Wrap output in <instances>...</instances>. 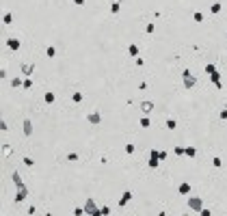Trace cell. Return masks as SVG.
Segmentation results:
<instances>
[{
	"mask_svg": "<svg viewBox=\"0 0 227 216\" xmlns=\"http://www.w3.org/2000/svg\"><path fill=\"white\" fill-rule=\"evenodd\" d=\"M188 208L193 212H201L203 210V199L197 195H188Z\"/></svg>",
	"mask_w": 227,
	"mask_h": 216,
	"instance_id": "obj_1",
	"label": "cell"
},
{
	"mask_svg": "<svg viewBox=\"0 0 227 216\" xmlns=\"http://www.w3.org/2000/svg\"><path fill=\"white\" fill-rule=\"evenodd\" d=\"M182 80H184V87H186V89H193V87L197 84V78L193 76V71H190V69H184V71H182Z\"/></svg>",
	"mask_w": 227,
	"mask_h": 216,
	"instance_id": "obj_2",
	"label": "cell"
},
{
	"mask_svg": "<svg viewBox=\"0 0 227 216\" xmlns=\"http://www.w3.org/2000/svg\"><path fill=\"white\" fill-rule=\"evenodd\" d=\"M82 208H85V214H87V216H93V214H97V212H99V208L95 205V201L91 199V197L85 201V205H82Z\"/></svg>",
	"mask_w": 227,
	"mask_h": 216,
	"instance_id": "obj_3",
	"label": "cell"
},
{
	"mask_svg": "<svg viewBox=\"0 0 227 216\" xmlns=\"http://www.w3.org/2000/svg\"><path fill=\"white\" fill-rule=\"evenodd\" d=\"M26 197H28V188H26V184H24V186L17 188V192H15V197H13V201H15V203H22V201H26Z\"/></svg>",
	"mask_w": 227,
	"mask_h": 216,
	"instance_id": "obj_4",
	"label": "cell"
},
{
	"mask_svg": "<svg viewBox=\"0 0 227 216\" xmlns=\"http://www.w3.org/2000/svg\"><path fill=\"white\" fill-rule=\"evenodd\" d=\"M87 121L91 125H99V123H102V112H99V110H91L87 115Z\"/></svg>",
	"mask_w": 227,
	"mask_h": 216,
	"instance_id": "obj_5",
	"label": "cell"
},
{
	"mask_svg": "<svg viewBox=\"0 0 227 216\" xmlns=\"http://www.w3.org/2000/svg\"><path fill=\"white\" fill-rule=\"evenodd\" d=\"M20 74L26 76V78H30L35 74V65H33V63H22V65H20Z\"/></svg>",
	"mask_w": 227,
	"mask_h": 216,
	"instance_id": "obj_6",
	"label": "cell"
},
{
	"mask_svg": "<svg viewBox=\"0 0 227 216\" xmlns=\"http://www.w3.org/2000/svg\"><path fill=\"white\" fill-rule=\"evenodd\" d=\"M22 132H24V136H33L35 128H33V121L30 119H24L22 121Z\"/></svg>",
	"mask_w": 227,
	"mask_h": 216,
	"instance_id": "obj_7",
	"label": "cell"
},
{
	"mask_svg": "<svg viewBox=\"0 0 227 216\" xmlns=\"http://www.w3.org/2000/svg\"><path fill=\"white\" fill-rule=\"evenodd\" d=\"M7 48L13 50V52H17V50L22 48V41L20 39H7Z\"/></svg>",
	"mask_w": 227,
	"mask_h": 216,
	"instance_id": "obj_8",
	"label": "cell"
},
{
	"mask_svg": "<svg viewBox=\"0 0 227 216\" xmlns=\"http://www.w3.org/2000/svg\"><path fill=\"white\" fill-rule=\"evenodd\" d=\"M177 192H180V195H190V192H193V186H190L188 182H182V184L177 186Z\"/></svg>",
	"mask_w": 227,
	"mask_h": 216,
	"instance_id": "obj_9",
	"label": "cell"
},
{
	"mask_svg": "<svg viewBox=\"0 0 227 216\" xmlns=\"http://www.w3.org/2000/svg\"><path fill=\"white\" fill-rule=\"evenodd\" d=\"M130 199H132V192H130V190H125V192L119 197V208H125V205L130 203Z\"/></svg>",
	"mask_w": 227,
	"mask_h": 216,
	"instance_id": "obj_10",
	"label": "cell"
},
{
	"mask_svg": "<svg viewBox=\"0 0 227 216\" xmlns=\"http://www.w3.org/2000/svg\"><path fill=\"white\" fill-rule=\"evenodd\" d=\"M154 102H149V100H145V102H141V112H145V115H149L151 110H154Z\"/></svg>",
	"mask_w": 227,
	"mask_h": 216,
	"instance_id": "obj_11",
	"label": "cell"
},
{
	"mask_svg": "<svg viewBox=\"0 0 227 216\" xmlns=\"http://www.w3.org/2000/svg\"><path fill=\"white\" fill-rule=\"evenodd\" d=\"M210 82H212L216 89H223V84H221V74H219V71H214V74H210Z\"/></svg>",
	"mask_w": 227,
	"mask_h": 216,
	"instance_id": "obj_12",
	"label": "cell"
},
{
	"mask_svg": "<svg viewBox=\"0 0 227 216\" xmlns=\"http://www.w3.org/2000/svg\"><path fill=\"white\" fill-rule=\"evenodd\" d=\"M119 11H121V0H113V2H111V13L117 15Z\"/></svg>",
	"mask_w": 227,
	"mask_h": 216,
	"instance_id": "obj_13",
	"label": "cell"
},
{
	"mask_svg": "<svg viewBox=\"0 0 227 216\" xmlns=\"http://www.w3.org/2000/svg\"><path fill=\"white\" fill-rule=\"evenodd\" d=\"M128 54H130V56H139V54H141V50H139V46H136V43H130V46H128Z\"/></svg>",
	"mask_w": 227,
	"mask_h": 216,
	"instance_id": "obj_14",
	"label": "cell"
},
{
	"mask_svg": "<svg viewBox=\"0 0 227 216\" xmlns=\"http://www.w3.org/2000/svg\"><path fill=\"white\" fill-rule=\"evenodd\" d=\"M11 179H13V184L20 188V186H24V182H22V175L17 173V171H13V175H11Z\"/></svg>",
	"mask_w": 227,
	"mask_h": 216,
	"instance_id": "obj_15",
	"label": "cell"
},
{
	"mask_svg": "<svg viewBox=\"0 0 227 216\" xmlns=\"http://www.w3.org/2000/svg\"><path fill=\"white\" fill-rule=\"evenodd\" d=\"M165 125H167V130H171V132H173V130L177 128V119H173V117H169Z\"/></svg>",
	"mask_w": 227,
	"mask_h": 216,
	"instance_id": "obj_16",
	"label": "cell"
},
{
	"mask_svg": "<svg viewBox=\"0 0 227 216\" xmlns=\"http://www.w3.org/2000/svg\"><path fill=\"white\" fill-rule=\"evenodd\" d=\"M184 156H186V158H195V156H197V149H195L193 145H190V147H184Z\"/></svg>",
	"mask_w": 227,
	"mask_h": 216,
	"instance_id": "obj_17",
	"label": "cell"
},
{
	"mask_svg": "<svg viewBox=\"0 0 227 216\" xmlns=\"http://www.w3.org/2000/svg\"><path fill=\"white\" fill-rule=\"evenodd\" d=\"M22 84H24V80H22V76H15V78L11 80V87H13V89H20Z\"/></svg>",
	"mask_w": 227,
	"mask_h": 216,
	"instance_id": "obj_18",
	"label": "cell"
},
{
	"mask_svg": "<svg viewBox=\"0 0 227 216\" xmlns=\"http://www.w3.org/2000/svg\"><path fill=\"white\" fill-rule=\"evenodd\" d=\"M43 102H45V104H54V93H52V91H45V93H43Z\"/></svg>",
	"mask_w": 227,
	"mask_h": 216,
	"instance_id": "obj_19",
	"label": "cell"
},
{
	"mask_svg": "<svg viewBox=\"0 0 227 216\" xmlns=\"http://www.w3.org/2000/svg\"><path fill=\"white\" fill-rule=\"evenodd\" d=\"M221 9H223V4H221V2H212V4H210V13H214V15H216V13H221Z\"/></svg>",
	"mask_w": 227,
	"mask_h": 216,
	"instance_id": "obj_20",
	"label": "cell"
},
{
	"mask_svg": "<svg viewBox=\"0 0 227 216\" xmlns=\"http://www.w3.org/2000/svg\"><path fill=\"white\" fill-rule=\"evenodd\" d=\"M45 56H48V58H54V56H56V48H54V46H48V48H45Z\"/></svg>",
	"mask_w": 227,
	"mask_h": 216,
	"instance_id": "obj_21",
	"label": "cell"
},
{
	"mask_svg": "<svg viewBox=\"0 0 227 216\" xmlns=\"http://www.w3.org/2000/svg\"><path fill=\"white\" fill-rule=\"evenodd\" d=\"M71 102H74V104H80V102H82V93H80V91H74V93H71Z\"/></svg>",
	"mask_w": 227,
	"mask_h": 216,
	"instance_id": "obj_22",
	"label": "cell"
},
{
	"mask_svg": "<svg viewBox=\"0 0 227 216\" xmlns=\"http://www.w3.org/2000/svg\"><path fill=\"white\" fill-rule=\"evenodd\" d=\"M2 24H7V26H9V24H13V15L9 13V11H7V13L2 15Z\"/></svg>",
	"mask_w": 227,
	"mask_h": 216,
	"instance_id": "obj_23",
	"label": "cell"
},
{
	"mask_svg": "<svg viewBox=\"0 0 227 216\" xmlns=\"http://www.w3.org/2000/svg\"><path fill=\"white\" fill-rule=\"evenodd\" d=\"M134 151H136V147H134V143H125V154H128V156H132V154H134Z\"/></svg>",
	"mask_w": 227,
	"mask_h": 216,
	"instance_id": "obj_24",
	"label": "cell"
},
{
	"mask_svg": "<svg viewBox=\"0 0 227 216\" xmlns=\"http://www.w3.org/2000/svg\"><path fill=\"white\" fill-rule=\"evenodd\" d=\"M141 128H151V121H149V117H141Z\"/></svg>",
	"mask_w": 227,
	"mask_h": 216,
	"instance_id": "obj_25",
	"label": "cell"
},
{
	"mask_svg": "<svg viewBox=\"0 0 227 216\" xmlns=\"http://www.w3.org/2000/svg\"><path fill=\"white\" fill-rule=\"evenodd\" d=\"M154 30H156V24H154V22H147V26H145V33H147V35H151Z\"/></svg>",
	"mask_w": 227,
	"mask_h": 216,
	"instance_id": "obj_26",
	"label": "cell"
},
{
	"mask_svg": "<svg viewBox=\"0 0 227 216\" xmlns=\"http://www.w3.org/2000/svg\"><path fill=\"white\" fill-rule=\"evenodd\" d=\"M212 166H214V169H221V166H223V160H221L219 156H216V158H212Z\"/></svg>",
	"mask_w": 227,
	"mask_h": 216,
	"instance_id": "obj_27",
	"label": "cell"
},
{
	"mask_svg": "<svg viewBox=\"0 0 227 216\" xmlns=\"http://www.w3.org/2000/svg\"><path fill=\"white\" fill-rule=\"evenodd\" d=\"M214 71H216V65H212V63H208V65H205V74L210 76V74H214Z\"/></svg>",
	"mask_w": 227,
	"mask_h": 216,
	"instance_id": "obj_28",
	"label": "cell"
},
{
	"mask_svg": "<svg viewBox=\"0 0 227 216\" xmlns=\"http://www.w3.org/2000/svg\"><path fill=\"white\" fill-rule=\"evenodd\" d=\"M193 20H195V22H203V13L195 11V13H193Z\"/></svg>",
	"mask_w": 227,
	"mask_h": 216,
	"instance_id": "obj_29",
	"label": "cell"
},
{
	"mask_svg": "<svg viewBox=\"0 0 227 216\" xmlns=\"http://www.w3.org/2000/svg\"><path fill=\"white\" fill-rule=\"evenodd\" d=\"M158 162H160V160H154V158H149L147 166H149V169H158Z\"/></svg>",
	"mask_w": 227,
	"mask_h": 216,
	"instance_id": "obj_30",
	"label": "cell"
},
{
	"mask_svg": "<svg viewBox=\"0 0 227 216\" xmlns=\"http://www.w3.org/2000/svg\"><path fill=\"white\" fill-rule=\"evenodd\" d=\"M67 160H69V162H76V160H78V154H76V151H69V154H67Z\"/></svg>",
	"mask_w": 227,
	"mask_h": 216,
	"instance_id": "obj_31",
	"label": "cell"
},
{
	"mask_svg": "<svg viewBox=\"0 0 227 216\" xmlns=\"http://www.w3.org/2000/svg\"><path fill=\"white\" fill-rule=\"evenodd\" d=\"M33 87V80L30 78H24V84H22V89H30Z\"/></svg>",
	"mask_w": 227,
	"mask_h": 216,
	"instance_id": "obj_32",
	"label": "cell"
},
{
	"mask_svg": "<svg viewBox=\"0 0 227 216\" xmlns=\"http://www.w3.org/2000/svg\"><path fill=\"white\" fill-rule=\"evenodd\" d=\"M2 151H4V156H11V145H7V143H4V145H2Z\"/></svg>",
	"mask_w": 227,
	"mask_h": 216,
	"instance_id": "obj_33",
	"label": "cell"
},
{
	"mask_svg": "<svg viewBox=\"0 0 227 216\" xmlns=\"http://www.w3.org/2000/svg\"><path fill=\"white\" fill-rule=\"evenodd\" d=\"M99 212H102V216H108V214H111L113 210L108 208V205H104V208H99Z\"/></svg>",
	"mask_w": 227,
	"mask_h": 216,
	"instance_id": "obj_34",
	"label": "cell"
},
{
	"mask_svg": "<svg viewBox=\"0 0 227 216\" xmlns=\"http://www.w3.org/2000/svg\"><path fill=\"white\" fill-rule=\"evenodd\" d=\"M74 216H82L85 214V208H74V212H71Z\"/></svg>",
	"mask_w": 227,
	"mask_h": 216,
	"instance_id": "obj_35",
	"label": "cell"
},
{
	"mask_svg": "<svg viewBox=\"0 0 227 216\" xmlns=\"http://www.w3.org/2000/svg\"><path fill=\"white\" fill-rule=\"evenodd\" d=\"M24 164H26V166H35V160L26 156V158H24Z\"/></svg>",
	"mask_w": 227,
	"mask_h": 216,
	"instance_id": "obj_36",
	"label": "cell"
},
{
	"mask_svg": "<svg viewBox=\"0 0 227 216\" xmlns=\"http://www.w3.org/2000/svg\"><path fill=\"white\" fill-rule=\"evenodd\" d=\"M175 156H184V147L182 145H175Z\"/></svg>",
	"mask_w": 227,
	"mask_h": 216,
	"instance_id": "obj_37",
	"label": "cell"
},
{
	"mask_svg": "<svg viewBox=\"0 0 227 216\" xmlns=\"http://www.w3.org/2000/svg\"><path fill=\"white\" fill-rule=\"evenodd\" d=\"M26 214H28V216H35V214H37V208H35V205H30V208L26 210Z\"/></svg>",
	"mask_w": 227,
	"mask_h": 216,
	"instance_id": "obj_38",
	"label": "cell"
},
{
	"mask_svg": "<svg viewBox=\"0 0 227 216\" xmlns=\"http://www.w3.org/2000/svg\"><path fill=\"white\" fill-rule=\"evenodd\" d=\"M9 76V71H7V67H2V69H0V80H4Z\"/></svg>",
	"mask_w": 227,
	"mask_h": 216,
	"instance_id": "obj_39",
	"label": "cell"
},
{
	"mask_svg": "<svg viewBox=\"0 0 227 216\" xmlns=\"http://www.w3.org/2000/svg\"><path fill=\"white\" fill-rule=\"evenodd\" d=\"M0 130H2V132H7V130H9V123H7L4 119H2V121H0Z\"/></svg>",
	"mask_w": 227,
	"mask_h": 216,
	"instance_id": "obj_40",
	"label": "cell"
},
{
	"mask_svg": "<svg viewBox=\"0 0 227 216\" xmlns=\"http://www.w3.org/2000/svg\"><path fill=\"white\" fill-rule=\"evenodd\" d=\"M165 158H167V151L160 149V151H158V160H165Z\"/></svg>",
	"mask_w": 227,
	"mask_h": 216,
	"instance_id": "obj_41",
	"label": "cell"
},
{
	"mask_svg": "<svg viewBox=\"0 0 227 216\" xmlns=\"http://www.w3.org/2000/svg\"><path fill=\"white\" fill-rule=\"evenodd\" d=\"M134 61H136V65H139V67H143V65H145V58H141V56H136Z\"/></svg>",
	"mask_w": 227,
	"mask_h": 216,
	"instance_id": "obj_42",
	"label": "cell"
},
{
	"mask_svg": "<svg viewBox=\"0 0 227 216\" xmlns=\"http://www.w3.org/2000/svg\"><path fill=\"white\" fill-rule=\"evenodd\" d=\"M199 216H212V212H210V210H205V208H203L201 212H199Z\"/></svg>",
	"mask_w": 227,
	"mask_h": 216,
	"instance_id": "obj_43",
	"label": "cell"
},
{
	"mask_svg": "<svg viewBox=\"0 0 227 216\" xmlns=\"http://www.w3.org/2000/svg\"><path fill=\"white\" fill-rule=\"evenodd\" d=\"M149 158H154V160H158V151H156V149H151V151H149Z\"/></svg>",
	"mask_w": 227,
	"mask_h": 216,
	"instance_id": "obj_44",
	"label": "cell"
},
{
	"mask_svg": "<svg viewBox=\"0 0 227 216\" xmlns=\"http://www.w3.org/2000/svg\"><path fill=\"white\" fill-rule=\"evenodd\" d=\"M219 117H221V119H227V110H225V108H223V110L219 112Z\"/></svg>",
	"mask_w": 227,
	"mask_h": 216,
	"instance_id": "obj_45",
	"label": "cell"
},
{
	"mask_svg": "<svg viewBox=\"0 0 227 216\" xmlns=\"http://www.w3.org/2000/svg\"><path fill=\"white\" fill-rule=\"evenodd\" d=\"M74 4H78V7H82V4H85V0H74Z\"/></svg>",
	"mask_w": 227,
	"mask_h": 216,
	"instance_id": "obj_46",
	"label": "cell"
},
{
	"mask_svg": "<svg viewBox=\"0 0 227 216\" xmlns=\"http://www.w3.org/2000/svg\"><path fill=\"white\" fill-rule=\"evenodd\" d=\"M158 216H167V212H158Z\"/></svg>",
	"mask_w": 227,
	"mask_h": 216,
	"instance_id": "obj_47",
	"label": "cell"
},
{
	"mask_svg": "<svg viewBox=\"0 0 227 216\" xmlns=\"http://www.w3.org/2000/svg\"><path fill=\"white\" fill-rule=\"evenodd\" d=\"M43 216H52V212H45V214H43Z\"/></svg>",
	"mask_w": 227,
	"mask_h": 216,
	"instance_id": "obj_48",
	"label": "cell"
},
{
	"mask_svg": "<svg viewBox=\"0 0 227 216\" xmlns=\"http://www.w3.org/2000/svg\"><path fill=\"white\" fill-rule=\"evenodd\" d=\"M93 216H102V212H97V214H93Z\"/></svg>",
	"mask_w": 227,
	"mask_h": 216,
	"instance_id": "obj_49",
	"label": "cell"
},
{
	"mask_svg": "<svg viewBox=\"0 0 227 216\" xmlns=\"http://www.w3.org/2000/svg\"><path fill=\"white\" fill-rule=\"evenodd\" d=\"M225 110H227V104H225Z\"/></svg>",
	"mask_w": 227,
	"mask_h": 216,
	"instance_id": "obj_50",
	"label": "cell"
},
{
	"mask_svg": "<svg viewBox=\"0 0 227 216\" xmlns=\"http://www.w3.org/2000/svg\"><path fill=\"white\" fill-rule=\"evenodd\" d=\"M225 37H227V35H225Z\"/></svg>",
	"mask_w": 227,
	"mask_h": 216,
	"instance_id": "obj_51",
	"label": "cell"
}]
</instances>
